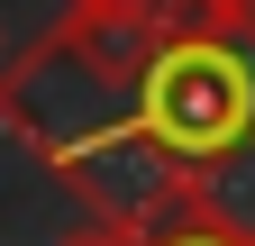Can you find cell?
<instances>
[{"label":"cell","instance_id":"3","mask_svg":"<svg viewBox=\"0 0 255 246\" xmlns=\"http://www.w3.org/2000/svg\"><path fill=\"white\" fill-rule=\"evenodd\" d=\"M55 246H146V228H119V219H91V228L55 237Z\"/></svg>","mask_w":255,"mask_h":246},{"label":"cell","instance_id":"1","mask_svg":"<svg viewBox=\"0 0 255 246\" xmlns=\"http://www.w3.org/2000/svg\"><path fill=\"white\" fill-rule=\"evenodd\" d=\"M119 128L155 137V146L182 155L191 173L246 155V146H255V46H246V37L173 27L164 55H155L146 82H137V101L119 110Z\"/></svg>","mask_w":255,"mask_h":246},{"label":"cell","instance_id":"4","mask_svg":"<svg viewBox=\"0 0 255 246\" xmlns=\"http://www.w3.org/2000/svg\"><path fill=\"white\" fill-rule=\"evenodd\" d=\"M64 9H164L173 18V0H64Z\"/></svg>","mask_w":255,"mask_h":246},{"label":"cell","instance_id":"2","mask_svg":"<svg viewBox=\"0 0 255 246\" xmlns=\"http://www.w3.org/2000/svg\"><path fill=\"white\" fill-rule=\"evenodd\" d=\"M146 246H255V228H228V219H210V210H191V219L155 228Z\"/></svg>","mask_w":255,"mask_h":246}]
</instances>
